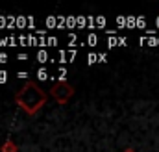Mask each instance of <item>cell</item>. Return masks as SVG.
<instances>
[{
    "label": "cell",
    "instance_id": "cell-1",
    "mask_svg": "<svg viewBox=\"0 0 159 152\" xmlns=\"http://www.w3.org/2000/svg\"><path fill=\"white\" fill-rule=\"evenodd\" d=\"M15 98H17V104H19L20 108H24L28 113H35L41 106L44 104L46 95L43 93V89H41L39 85H35L34 82H28V83L17 93Z\"/></svg>",
    "mask_w": 159,
    "mask_h": 152
},
{
    "label": "cell",
    "instance_id": "cell-3",
    "mask_svg": "<svg viewBox=\"0 0 159 152\" xmlns=\"http://www.w3.org/2000/svg\"><path fill=\"white\" fill-rule=\"evenodd\" d=\"M48 59H50V56H48L46 50H39V52H37V61H39V63H44V61H48Z\"/></svg>",
    "mask_w": 159,
    "mask_h": 152
},
{
    "label": "cell",
    "instance_id": "cell-10",
    "mask_svg": "<svg viewBox=\"0 0 159 152\" xmlns=\"http://www.w3.org/2000/svg\"><path fill=\"white\" fill-rule=\"evenodd\" d=\"M107 46H111V48H113V46H119V39H117V37L107 39Z\"/></svg>",
    "mask_w": 159,
    "mask_h": 152
},
{
    "label": "cell",
    "instance_id": "cell-17",
    "mask_svg": "<svg viewBox=\"0 0 159 152\" xmlns=\"http://www.w3.org/2000/svg\"><path fill=\"white\" fill-rule=\"evenodd\" d=\"M17 76H19V78H26V76H28V73H19Z\"/></svg>",
    "mask_w": 159,
    "mask_h": 152
},
{
    "label": "cell",
    "instance_id": "cell-11",
    "mask_svg": "<svg viewBox=\"0 0 159 152\" xmlns=\"http://www.w3.org/2000/svg\"><path fill=\"white\" fill-rule=\"evenodd\" d=\"M46 45L54 46V45H57V39H56V37H48V39H46Z\"/></svg>",
    "mask_w": 159,
    "mask_h": 152
},
{
    "label": "cell",
    "instance_id": "cell-5",
    "mask_svg": "<svg viewBox=\"0 0 159 152\" xmlns=\"http://www.w3.org/2000/svg\"><path fill=\"white\" fill-rule=\"evenodd\" d=\"M96 43H98V37H96L94 34H89V36H87V45H91V46H94Z\"/></svg>",
    "mask_w": 159,
    "mask_h": 152
},
{
    "label": "cell",
    "instance_id": "cell-16",
    "mask_svg": "<svg viewBox=\"0 0 159 152\" xmlns=\"http://www.w3.org/2000/svg\"><path fill=\"white\" fill-rule=\"evenodd\" d=\"M98 58H100V61H102V63H104V61H107V59H106V58H107L106 54H98Z\"/></svg>",
    "mask_w": 159,
    "mask_h": 152
},
{
    "label": "cell",
    "instance_id": "cell-19",
    "mask_svg": "<svg viewBox=\"0 0 159 152\" xmlns=\"http://www.w3.org/2000/svg\"><path fill=\"white\" fill-rule=\"evenodd\" d=\"M156 22H157V26H159V17H157V21H156Z\"/></svg>",
    "mask_w": 159,
    "mask_h": 152
},
{
    "label": "cell",
    "instance_id": "cell-14",
    "mask_svg": "<svg viewBox=\"0 0 159 152\" xmlns=\"http://www.w3.org/2000/svg\"><path fill=\"white\" fill-rule=\"evenodd\" d=\"M126 43H128L126 37H119V46H126Z\"/></svg>",
    "mask_w": 159,
    "mask_h": 152
},
{
    "label": "cell",
    "instance_id": "cell-18",
    "mask_svg": "<svg viewBox=\"0 0 159 152\" xmlns=\"http://www.w3.org/2000/svg\"><path fill=\"white\" fill-rule=\"evenodd\" d=\"M4 24H6V19H4V17H0V26H4Z\"/></svg>",
    "mask_w": 159,
    "mask_h": 152
},
{
    "label": "cell",
    "instance_id": "cell-6",
    "mask_svg": "<svg viewBox=\"0 0 159 152\" xmlns=\"http://www.w3.org/2000/svg\"><path fill=\"white\" fill-rule=\"evenodd\" d=\"M57 22H59V21H56V17H54V15L46 19V24H48L50 28H56V26H57Z\"/></svg>",
    "mask_w": 159,
    "mask_h": 152
},
{
    "label": "cell",
    "instance_id": "cell-13",
    "mask_svg": "<svg viewBox=\"0 0 159 152\" xmlns=\"http://www.w3.org/2000/svg\"><path fill=\"white\" fill-rule=\"evenodd\" d=\"M9 46V39H4V37H0V46Z\"/></svg>",
    "mask_w": 159,
    "mask_h": 152
},
{
    "label": "cell",
    "instance_id": "cell-7",
    "mask_svg": "<svg viewBox=\"0 0 159 152\" xmlns=\"http://www.w3.org/2000/svg\"><path fill=\"white\" fill-rule=\"evenodd\" d=\"M37 78H39V80H46V78H48V71H46V69H39V71H37Z\"/></svg>",
    "mask_w": 159,
    "mask_h": 152
},
{
    "label": "cell",
    "instance_id": "cell-4",
    "mask_svg": "<svg viewBox=\"0 0 159 152\" xmlns=\"http://www.w3.org/2000/svg\"><path fill=\"white\" fill-rule=\"evenodd\" d=\"M96 61H100L98 54H89V56H87V63H89V65H93V63H96Z\"/></svg>",
    "mask_w": 159,
    "mask_h": 152
},
{
    "label": "cell",
    "instance_id": "cell-9",
    "mask_svg": "<svg viewBox=\"0 0 159 152\" xmlns=\"http://www.w3.org/2000/svg\"><path fill=\"white\" fill-rule=\"evenodd\" d=\"M137 26H139L141 30L146 28V21H144V17H139V19H137Z\"/></svg>",
    "mask_w": 159,
    "mask_h": 152
},
{
    "label": "cell",
    "instance_id": "cell-8",
    "mask_svg": "<svg viewBox=\"0 0 159 152\" xmlns=\"http://www.w3.org/2000/svg\"><path fill=\"white\" fill-rule=\"evenodd\" d=\"M17 26H20V28H24V26H26V17H24V15L17 17Z\"/></svg>",
    "mask_w": 159,
    "mask_h": 152
},
{
    "label": "cell",
    "instance_id": "cell-2",
    "mask_svg": "<svg viewBox=\"0 0 159 152\" xmlns=\"http://www.w3.org/2000/svg\"><path fill=\"white\" fill-rule=\"evenodd\" d=\"M72 93H74V91H72V87H70L67 82H59V83H56V87H54V91H52V95L57 98L59 104H65V102L70 98Z\"/></svg>",
    "mask_w": 159,
    "mask_h": 152
},
{
    "label": "cell",
    "instance_id": "cell-15",
    "mask_svg": "<svg viewBox=\"0 0 159 152\" xmlns=\"http://www.w3.org/2000/svg\"><path fill=\"white\" fill-rule=\"evenodd\" d=\"M7 61V56L6 54H0V63H6Z\"/></svg>",
    "mask_w": 159,
    "mask_h": 152
},
{
    "label": "cell",
    "instance_id": "cell-12",
    "mask_svg": "<svg viewBox=\"0 0 159 152\" xmlns=\"http://www.w3.org/2000/svg\"><path fill=\"white\" fill-rule=\"evenodd\" d=\"M7 80V73L6 71H0V82H6Z\"/></svg>",
    "mask_w": 159,
    "mask_h": 152
},
{
    "label": "cell",
    "instance_id": "cell-20",
    "mask_svg": "<svg viewBox=\"0 0 159 152\" xmlns=\"http://www.w3.org/2000/svg\"><path fill=\"white\" fill-rule=\"evenodd\" d=\"M128 152H133V150H128Z\"/></svg>",
    "mask_w": 159,
    "mask_h": 152
}]
</instances>
